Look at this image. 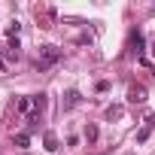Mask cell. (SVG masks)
Listing matches in <instances>:
<instances>
[{"mask_svg": "<svg viewBox=\"0 0 155 155\" xmlns=\"http://www.w3.org/2000/svg\"><path fill=\"white\" fill-rule=\"evenodd\" d=\"M61 58V49L58 46H43L40 49V67H49V64H55Z\"/></svg>", "mask_w": 155, "mask_h": 155, "instance_id": "6da1fadb", "label": "cell"}, {"mask_svg": "<svg viewBox=\"0 0 155 155\" xmlns=\"http://www.w3.org/2000/svg\"><path fill=\"white\" fill-rule=\"evenodd\" d=\"M128 101H131V104H143V101H146V88H143V85H131V88H128Z\"/></svg>", "mask_w": 155, "mask_h": 155, "instance_id": "7a4b0ae2", "label": "cell"}, {"mask_svg": "<svg viewBox=\"0 0 155 155\" xmlns=\"http://www.w3.org/2000/svg\"><path fill=\"white\" fill-rule=\"evenodd\" d=\"M143 46H146V43H143V34H140V31H134V34H131V49H134V55H137V58H143Z\"/></svg>", "mask_w": 155, "mask_h": 155, "instance_id": "3957f363", "label": "cell"}, {"mask_svg": "<svg viewBox=\"0 0 155 155\" xmlns=\"http://www.w3.org/2000/svg\"><path fill=\"white\" fill-rule=\"evenodd\" d=\"M46 110V94H34V113H43Z\"/></svg>", "mask_w": 155, "mask_h": 155, "instance_id": "277c9868", "label": "cell"}, {"mask_svg": "<svg viewBox=\"0 0 155 155\" xmlns=\"http://www.w3.org/2000/svg\"><path fill=\"white\" fill-rule=\"evenodd\" d=\"M31 110H34V101L21 97V101H18V113H28V116H31Z\"/></svg>", "mask_w": 155, "mask_h": 155, "instance_id": "5b68a950", "label": "cell"}, {"mask_svg": "<svg viewBox=\"0 0 155 155\" xmlns=\"http://www.w3.org/2000/svg\"><path fill=\"white\" fill-rule=\"evenodd\" d=\"M76 104H79V91H67V104H64V107L70 110V107H76Z\"/></svg>", "mask_w": 155, "mask_h": 155, "instance_id": "8992f818", "label": "cell"}, {"mask_svg": "<svg viewBox=\"0 0 155 155\" xmlns=\"http://www.w3.org/2000/svg\"><path fill=\"white\" fill-rule=\"evenodd\" d=\"M85 140H88V143H94V140H97V128H94V125H88V128H85Z\"/></svg>", "mask_w": 155, "mask_h": 155, "instance_id": "52a82bcc", "label": "cell"}, {"mask_svg": "<svg viewBox=\"0 0 155 155\" xmlns=\"http://www.w3.org/2000/svg\"><path fill=\"white\" fill-rule=\"evenodd\" d=\"M46 149H49V152H55V149H58V140H55V134H46Z\"/></svg>", "mask_w": 155, "mask_h": 155, "instance_id": "ba28073f", "label": "cell"}, {"mask_svg": "<svg viewBox=\"0 0 155 155\" xmlns=\"http://www.w3.org/2000/svg\"><path fill=\"white\" fill-rule=\"evenodd\" d=\"M119 116H122V107H110L107 110V119H119Z\"/></svg>", "mask_w": 155, "mask_h": 155, "instance_id": "9c48e42d", "label": "cell"}, {"mask_svg": "<svg viewBox=\"0 0 155 155\" xmlns=\"http://www.w3.org/2000/svg\"><path fill=\"white\" fill-rule=\"evenodd\" d=\"M149 134H152L149 128H140V131H137V140H140V143H146V140H149Z\"/></svg>", "mask_w": 155, "mask_h": 155, "instance_id": "30bf717a", "label": "cell"}, {"mask_svg": "<svg viewBox=\"0 0 155 155\" xmlns=\"http://www.w3.org/2000/svg\"><path fill=\"white\" fill-rule=\"evenodd\" d=\"M15 143H18V146H21V149H25V146H28V143H31V137H28V134H18V137H15Z\"/></svg>", "mask_w": 155, "mask_h": 155, "instance_id": "8fae6325", "label": "cell"}, {"mask_svg": "<svg viewBox=\"0 0 155 155\" xmlns=\"http://www.w3.org/2000/svg\"><path fill=\"white\" fill-rule=\"evenodd\" d=\"M146 128H149V131H155V116H146Z\"/></svg>", "mask_w": 155, "mask_h": 155, "instance_id": "7c38bea8", "label": "cell"}]
</instances>
